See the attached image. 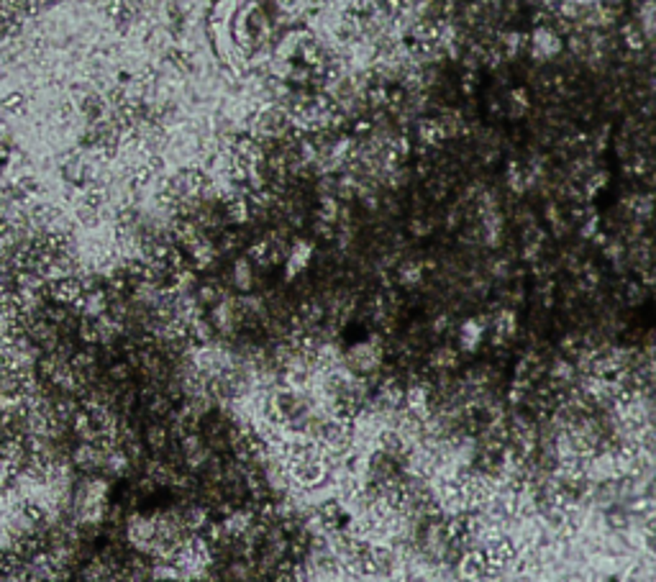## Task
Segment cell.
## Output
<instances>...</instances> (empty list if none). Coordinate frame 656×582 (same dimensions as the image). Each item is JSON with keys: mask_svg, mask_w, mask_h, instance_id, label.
<instances>
[{"mask_svg": "<svg viewBox=\"0 0 656 582\" xmlns=\"http://www.w3.org/2000/svg\"><path fill=\"white\" fill-rule=\"evenodd\" d=\"M180 518H182V526L188 528L190 534H195V531H200V528H206L208 508H203V505H188V508H180Z\"/></svg>", "mask_w": 656, "mask_h": 582, "instance_id": "obj_9", "label": "cell"}, {"mask_svg": "<svg viewBox=\"0 0 656 582\" xmlns=\"http://www.w3.org/2000/svg\"><path fill=\"white\" fill-rule=\"evenodd\" d=\"M131 372H134V367H131L126 359H113V362L108 364V380H113L116 385L128 382V380H131Z\"/></svg>", "mask_w": 656, "mask_h": 582, "instance_id": "obj_12", "label": "cell"}, {"mask_svg": "<svg viewBox=\"0 0 656 582\" xmlns=\"http://www.w3.org/2000/svg\"><path fill=\"white\" fill-rule=\"evenodd\" d=\"M234 285H236L241 292H249L254 285V264L249 260H236L234 262Z\"/></svg>", "mask_w": 656, "mask_h": 582, "instance_id": "obj_10", "label": "cell"}, {"mask_svg": "<svg viewBox=\"0 0 656 582\" xmlns=\"http://www.w3.org/2000/svg\"><path fill=\"white\" fill-rule=\"evenodd\" d=\"M169 441H172V431H169L167 424L154 421V424L146 426V431H144V447L149 449V452L162 456L167 452V447H169Z\"/></svg>", "mask_w": 656, "mask_h": 582, "instance_id": "obj_6", "label": "cell"}, {"mask_svg": "<svg viewBox=\"0 0 656 582\" xmlns=\"http://www.w3.org/2000/svg\"><path fill=\"white\" fill-rule=\"evenodd\" d=\"M157 536V521H154V513L151 516H144V513L134 511L128 513L126 518V542L136 549V554H144L149 551L151 542Z\"/></svg>", "mask_w": 656, "mask_h": 582, "instance_id": "obj_1", "label": "cell"}, {"mask_svg": "<svg viewBox=\"0 0 656 582\" xmlns=\"http://www.w3.org/2000/svg\"><path fill=\"white\" fill-rule=\"evenodd\" d=\"M77 336L82 338V344H98V331H96V323L90 321H82L77 326Z\"/></svg>", "mask_w": 656, "mask_h": 582, "instance_id": "obj_15", "label": "cell"}, {"mask_svg": "<svg viewBox=\"0 0 656 582\" xmlns=\"http://www.w3.org/2000/svg\"><path fill=\"white\" fill-rule=\"evenodd\" d=\"M485 321L482 318H469V321L462 323V329H459V344H462V349L464 352H475L477 346L482 344L485 338Z\"/></svg>", "mask_w": 656, "mask_h": 582, "instance_id": "obj_7", "label": "cell"}, {"mask_svg": "<svg viewBox=\"0 0 656 582\" xmlns=\"http://www.w3.org/2000/svg\"><path fill=\"white\" fill-rule=\"evenodd\" d=\"M639 29L646 36L656 33V0H646L639 10Z\"/></svg>", "mask_w": 656, "mask_h": 582, "instance_id": "obj_11", "label": "cell"}, {"mask_svg": "<svg viewBox=\"0 0 656 582\" xmlns=\"http://www.w3.org/2000/svg\"><path fill=\"white\" fill-rule=\"evenodd\" d=\"M528 49H531V54L536 57L538 62H546V59H554V57L561 54L564 41H561V36L554 31L551 26H538L536 31L531 33Z\"/></svg>", "mask_w": 656, "mask_h": 582, "instance_id": "obj_2", "label": "cell"}, {"mask_svg": "<svg viewBox=\"0 0 656 582\" xmlns=\"http://www.w3.org/2000/svg\"><path fill=\"white\" fill-rule=\"evenodd\" d=\"M79 295H82V285L75 277H64V280L52 283V298L56 303H77Z\"/></svg>", "mask_w": 656, "mask_h": 582, "instance_id": "obj_8", "label": "cell"}, {"mask_svg": "<svg viewBox=\"0 0 656 582\" xmlns=\"http://www.w3.org/2000/svg\"><path fill=\"white\" fill-rule=\"evenodd\" d=\"M313 260V244L310 241H295L285 257V280H295Z\"/></svg>", "mask_w": 656, "mask_h": 582, "instance_id": "obj_3", "label": "cell"}, {"mask_svg": "<svg viewBox=\"0 0 656 582\" xmlns=\"http://www.w3.org/2000/svg\"><path fill=\"white\" fill-rule=\"evenodd\" d=\"M515 331V315L510 313V311H503V313H498V318H495V334L500 336H510Z\"/></svg>", "mask_w": 656, "mask_h": 582, "instance_id": "obj_14", "label": "cell"}, {"mask_svg": "<svg viewBox=\"0 0 656 582\" xmlns=\"http://www.w3.org/2000/svg\"><path fill=\"white\" fill-rule=\"evenodd\" d=\"M144 475H149L151 480L157 482V488H172L174 480H177V470H174L172 462H165L162 456H151V459H144L142 464Z\"/></svg>", "mask_w": 656, "mask_h": 582, "instance_id": "obj_4", "label": "cell"}, {"mask_svg": "<svg viewBox=\"0 0 656 582\" xmlns=\"http://www.w3.org/2000/svg\"><path fill=\"white\" fill-rule=\"evenodd\" d=\"M75 306H77V311L85 315V318L93 321V318H98L100 313L108 311V292H105L103 288H98V290H87L85 295L75 303Z\"/></svg>", "mask_w": 656, "mask_h": 582, "instance_id": "obj_5", "label": "cell"}, {"mask_svg": "<svg viewBox=\"0 0 656 582\" xmlns=\"http://www.w3.org/2000/svg\"><path fill=\"white\" fill-rule=\"evenodd\" d=\"M195 300H198V306H215L221 300V292L215 290V285H198L195 288Z\"/></svg>", "mask_w": 656, "mask_h": 582, "instance_id": "obj_13", "label": "cell"}]
</instances>
